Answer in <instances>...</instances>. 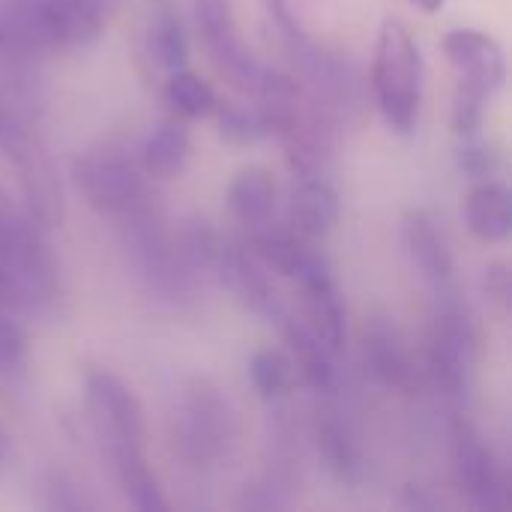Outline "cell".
Returning a JSON list of instances; mask_svg holds the SVG:
<instances>
[{"label": "cell", "instance_id": "10", "mask_svg": "<svg viewBox=\"0 0 512 512\" xmlns=\"http://www.w3.org/2000/svg\"><path fill=\"white\" fill-rule=\"evenodd\" d=\"M213 279L252 315L264 321H279L285 306L279 300L276 285L267 276V267L255 258L246 240L222 234V246L213 264Z\"/></svg>", "mask_w": 512, "mask_h": 512}, {"label": "cell", "instance_id": "24", "mask_svg": "<svg viewBox=\"0 0 512 512\" xmlns=\"http://www.w3.org/2000/svg\"><path fill=\"white\" fill-rule=\"evenodd\" d=\"M249 378L264 405H279L297 381V369L291 357L279 348H261L249 360Z\"/></svg>", "mask_w": 512, "mask_h": 512}, {"label": "cell", "instance_id": "34", "mask_svg": "<svg viewBox=\"0 0 512 512\" xmlns=\"http://www.w3.org/2000/svg\"><path fill=\"white\" fill-rule=\"evenodd\" d=\"M405 507H408V510H435L438 504H435L432 498H426V489L411 486V489H408V498H405Z\"/></svg>", "mask_w": 512, "mask_h": 512}, {"label": "cell", "instance_id": "37", "mask_svg": "<svg viewBox=\"0 0 512 512\" xmlns=\"http://www.w3.org/2000/svg\"><path fill=\"white\" fill-rule=\"evenodd\" d=\"M90 3H93L105 18H111V15L117 12V6H120V0H90Z\"/></svg>", "mask_w": 512, "mask_h": 512}, {"label": "cell", "instance_id": "30", "mask_svg": "<svg viewBox=\"0 0 512 512\" xmlns=\"http://www.w3.org/2000/svg\"><path fill=\"white\" fill-rule=\"evenodd\" d=\"M456 162H459L465 177L480 183V180H495L501 174L504 153H501V147L495 141H486L483 135H474V138H462V147L456 150Z\"/></svg>", "mask_w": 512, "mask_h": 512}, {"label": "cell", "instance_id": "3", "mask_svg": "<svg viewBox=\"0 0 512 512\" xmlns=\"http://www.w3.org/2000/svg\"><path fill=\"white\" fill-rule=\"evenodd\" d=\"M168 435L183 468L198 474L219 468L237 441L234 414L222 390L207 378H186L171 399Z\"/></svg>", "mask_w": 512, "mask_h": 512}, {"label": "cell", "instance_id": "27", "mask_svg": "<svg viewBox=\"0 0 512 512\" xmlns=\"http://www.w3.org/2000/svg\"><path fill=\"white\" fill-rule=\"evenodd\" d=\"M216 129H219V138L228 141V144H237V147H249V144H258L264 138H270V126L261 114L258 105H234V102H219L216 111Z\"/></svg>", "mask_w": 512, "mask_h": 512}, {"label": "cell", "instance_id": "2", "mask_svg": "<svg viewBox=\"0 0 512 512\" xmlns=\"http://www.w3.org/2000/svg\"><path fill=\"white\" fill-rule=\"evenodd\" d=\"M117 231L135 279L153 300L171 309H186L198 300L201 279L186 267L168 216L153 192L117 216Z\"/></svg>", "mask_w": 512, "mask_h": 512}, {"label": "cell", "instance_id": "23", "mask_svg": "<svg viewBox=\"0 0 512 512\" xmlns=\"http://www.w3.org/2000/svg\"><path fill=\"white\" fill-rule=\"evenodd\" d=\"M162 96H165V105L180 120H204V117H213V111L219 105V96L210 87V81L201 78L198 72H192L189 66L168 72V81H165Z\"/></svg>", "mask_w": 512, "mask_h": 512}, {"label": "cell", "instance_id": "6", "mask_svg": "<svg viewBox=\"0 0 512 512\" xmlns=\"http://www.w3.org/2000/svg\"><path fill=\"white\" fill-rule=\"evenodd\" d=\"M0 156L15 168L18 189H21V207L27 216L45 228L54 231L66 222V195L63 180L57 174V165L42 144V138L30 129L27 117L12 111L0 102Z\"/></svg>", "mask_w": 512, "mask_h": 512}, {"label": "cell", "instance_id": "13", "mask_svg": "<svg viewBox=\"0 0 512 512\" xmlns=\"http://www.w3.org/2000/svg\"><path fill=\"white\" fill-rule=\"evenodd\" d=\"M300 288H303V306H306L303 321L336 357H342L348 345V312H345V303H342V294L336 288L327 258H321L300 279Z\"/></svg>", "mask_w": 512, "mask_h": 512}, {"label": "cell", "instance_id": "21", "mask_svg": "<svg viewBox=\"0 0 512 512\" xmlns=\"http://www.w3.org/2000/svg\"><path fill=\"white\" fill-rule=\"evenodd\" d=\"M465 225L480 243H504L512 234V195L498 180H480L465 198Z\"/></svg>", "mask_w": 512, "mask_h": 512}, {"label": "cell", "instance_id": "31", "mask_svg": "<svg viewBox=\"0 0 512 512\" xmlns=\"http://www.w3.org/2000/svg\"><path fill=\"white\" fill-rule=\"evenodd\" d=\"M291 507V495H288V483L282 474H267L264 480L252 483L243 489L240 501H237V510H288Z\"/></svg>", "mask_w": 512, "mask_h": 512}, {"label": "cell", "instance_id": "19", "mask_svg": "<svg viewBox=\"0 0 512 512\" xmlns=\"http://www.w3.org/2000/svg\"><path fill=\"white\" fill-rule=\"evenodd\" d=\"M405 246H408L414 267L423 273V279L432 288L453 282V255H450V246L429 210L405 213Z\"/></svg>", "mask_w": 512, "mask_h": 512}, {"label": "cell", "instance_id": "26", "mask_svg": "<svg viewBox=\"0 0 512 512\" xmlns=\"http://www.w3.org/2000/svg\"><path fill=\"white\" fill-rule=\"evenodd\" d=\"M147 54L165 72L189 66V36H186V27H183L180 15L162 9L150 21V27H147Z\"/></svg>", "mask_w": 512, "mask_h": 512}, {"label": "cell", "instance_id": "8", "mask_svg": "<svg viewBox=\"0 0 512 512\" xmlns=\"http://www.w3.org/2000/svg\"><path fill=\"white\" fill-rule=\"evenodd\" d=\"M72 177L84 201L111 219H117L150 192L138 159H132L129 150L114 141L78 153L72 159Z\"/></svg>", "mask_w": 512, "mask_h": 512}, {"label": "cell", "instance_id": "11", "mask_svg": "<svg viewBox=\"0 0 512 512\" xmlns=\"http://www.w3.org/2000/svg\"><path fill=\"white\" fill-rule=\"evenodd\" d=\"M363 363L366 372L387 390L411 393L420 384V366L402 330L384 312L366 318L363 324Z\"/></svg>", "mask_w": 512, "mask_h": 512}, {"label": "cell", "instance_id": "1", "mask_svg": "<svg viewBox=\"0 0 512 512\" xmlns=\"http://www.w3.org/2000/svg\"><path fill=\"white\" fill-rule=\"evenodd\" d=\"M0 258L6 270V309L24 321H51L60 312L63 285L57 258L24 207L0 186Z\"/></svg>", "mask_w": 512, "mask_h": 512}, {"label": "cell", "instance_id": "4", "mask_svg": "<svg viewBox=\"0 0 512 512\" xmlns=\"http://www.w3.org/2000/svg\"><path fill=\"white\" fill-rule=\"evenodd\" d=\"M435 306L423 336L420 375L447 399H465L477 369V324L453 282L435 288Z\"/></svg>", "mask_w": 512, "mask_h": 512}, {"label": "cell", "instance_id": "16", "mask_svg": "<svg viewBox=\"0 0 512 512\" xmlns=\"http://www.w3.org/2000/svg\"><path fill=\"white\" fill-rule=\"evenodd\" d=\"M315 447H318L321 465L327 468V474L336 483L354 486L363 480V450H360L357 432L339 411H333V408L318 411Z\"/></svg>", "mask_w": 512, "mask_h": 512}, {"label": "cell", "instance_id": "20", "mask_svg": "<svg viewBox=\"0 0 512 512\" xmlns=\"http://www.w3.org/2000/svg\"><path fill=\"white\" fill-rule=\"evenodd\" d=\"M189 156H192V138L180 117L156 123L138 147V165L144 177H153V180L180 177Z\"/></svg>", "mask_w": 512, "mask_h": 512}, {"label": "cell", "instance_id": "29", "mask_svg": "<svg viewBox=\"0 0 512 512\" xmlns=\"http://www.w3.org/2000/svg\"><path fill=\"white\" fill-rule=\"evenodd\" d=\"M489 93L471 81H462L456 84V93H453V108H450V126L459 138H474L483 132V123H486V108H489Z\"/></svg>", "mask_w": 512, "mask_h": 512}, {"label": "cell", "instance_id": "33", "mask_svg": "<svg viewBox=\"0 0 512 512\" xmlns=\"http://www.w3.org/2000/svg\"><path fill=\"white\" fill-rule=\"evenodd\" d=\"M483 288H486V297L501 309V312H510L512 306V273L507 261H492L483 273Z\"/></svg>", "mask_w": 512, "mask_h": 512}, {"label": "cell", "instance_id": "25", "mask_svg": "<svg viewBox=\"0 0 512 512\" xmlns=\"http://www.w3.org/2000/svg\"><path fill=\"white\" fill-rule=\"evenodd\" d=\"M174 240H177V249H180L186 267L198 279L213 276V264H216V255H219V246H222V234L204 216H186L177 225Z\"/></svg>", "mask_w": 512, "mask_h": 512}, {"label": "cell", "instance_id": "14", "mask_svg": "<svg viewBox=\"0 0 512 512\" xmlns=\"http://www.w3.org/2000/svg\"><path fill=\"white\" fill-rule=\"evenodd\" d=\"M246 243L249 249L255 252V258L279 273V276H288V279H303L324 255L318 249H312V240L300 237L288 222H264L252 231H246Z\"/></svg>", "mask_w": 512, "mask_h": 512}, {"label": "cell", "instance_id": "36", "mask_svg": "<svg viewBox=\"0 0 512 512\" xmlns=\"http://www.w3.org/2000/svg\"><path fill=\"white\" fill-rule=\"evenodd\" d=\"M414 9H420L423 15H438L444 6H447V0H408Z\"/></svg>", "mask_w": 512, "mask_h": 512}, {"label": "cell", "instance_id": "18", "mask_svg": "<svg viewBox=\"0 0 512 512\" xmlns=\"http://www.w3.org/2000/svg\"><path fill=\"white\" fill-rule=\"evenodd\" d=\"M225 201H228L234 222L243 225L246 231L270 222L276 213V201H279V186H276L273 171L264 165L240 168L228 183Z\"/></svg>", "mask_w": 512, "mask_h": 512}, {"label": "cell", "instance_id": "5", "mask_svg": "<svg viewBox=\"0 0 512 512\" xmlns=\"http://www.w3.org/2000/svg\"><path fill=\"white\" fill-rule=\"evenodd\" d=\"M372 93L384 123L411 135L423 105V54L399 18H384L372 54Z\"/></svg>", "mask_w": 512, "mask_h": 512}, {"label": "cell", "instance_id": "17", "mask_svg": "<svg viewBox=\"0 0 512 512\" xmlns=\"http://www.w3.org/2000/svg\"><path fill=\"white\" fill-rule=\"evenodd\" d=\"M339 192L324 174L300 177L288 198V225L306 240H324L339 222Z\"/></svg>", "mask_w": 512, "mask_h": 512}, {"label": "cell", "instance_id": "32", "mask_svg": "<svg viewBox=\"0 0 512 512\" xmlns=\"http://www.w3.org/2000/svg\"><path fill=\"white\" fill-rule=\"evenodd\" d=\"M42 507L57 512H81L90 510L93 501L84 498V492L60 471H51L42 483Z\"/></svg>", "mask_w": 512, "mask_h": 512}, {"label": "cell", "instance_id": "22", "mask_svg": "<svg viewBox=\"0 0 512 512\" xmlns=\"http://www.w3.org/2000/svg\"><path fill=\"white\" fill-rule=\"evenodd\" d=\"M105 465L129 507L141 512H165L171 507L168 498L162 495L159 480L153 477L144 453H135V450L114 453V456H105Z\"/></svg>", "mask_w": 512, "mask_h": 512}, {"label": "cell", "instance_id": "35", "mask_svg": "<svg viewBox=\"0 0 512 512\" xmlns=\"http://www.w3.org/2000/svg\"><path fill=\"white\" fill-rule=\"evenodd\" d=\"M12 456H15V450H12V438H9V432L0 426V474L12 465Z\"/></svg>", "mask_w": 512, "mask_h": 512}, {"label": "cell", "instance_id": "15", "mask_svg": "<svg viewBox=\"0 0 512 512\" xmlns=\"http://www.w3.org/2000/svg\"><path fill=\"white\" fill-rule=\"evenodd\" d=\"M279 327H282L288 357H291L300 381L306 387H312L315 393H321V396L336 393V387H339V357L312 333V327L303 318H294V315L285 312L279 318Z\"/></svg>", "mask_w": 512, "mask_h": 512}, {"label": "cell", "instance_id": "28", "mask_svg": "<svg viewBox=\"0 0 512 512\" xmlns=\"http://www.w3.org/2000/svg\"><path fill=\"white\" fill-rule=\"evenodd\" d=\"M30 345L24 318L9 309H0V378L6 384H21L27 378Z\"/></svg>", "mask_w": 512, "mask_h": 512}, {"label": "cell", "instance_id": "12", "mask_svg": "<svg viewBox=\"0 0 512 512\" xmlns=\"http://www.w3.org/2000/svg\"><path fill=\"white\" fill-rule=\"evenodd\" d=\"M444 54L462 81L483 87L489 96L504 90L507 54L492 33L477 30V27H456L444 36Z\"/></svg>", "mask_w": 512, "mask_h": 512}, {"label": "cell", "instance_id": "9", "mask_svg": "<svg viewBox=\"0 0 512 512\" xmlns=\"http://www.w3.org/2000/svg\"><path fill=\"white\" fill-rule=\"evenodd\" d=\"M450 468L459 495L477 512H504L510 507V480L495 450L483 441L468 417H456L450 429Z\"/></svg>", "mask_w": 512, "mask_h": 512}, {"label": "cell", "instance_id": "7", "mask_svg": "<svg viewBox=\"0 0 512 512\" xmlns=\"http://www.w3.org/2000/svg\"><path fill=\"white\" fill-rule=\"evenodd\" d=\"M84 408L96 444L105 456L114 453H144L147 423L144 408L132 387L108 369H87L84 372Z\"/></svg>", "mask_w": 512, "mask_h": 512}]
</instances>
